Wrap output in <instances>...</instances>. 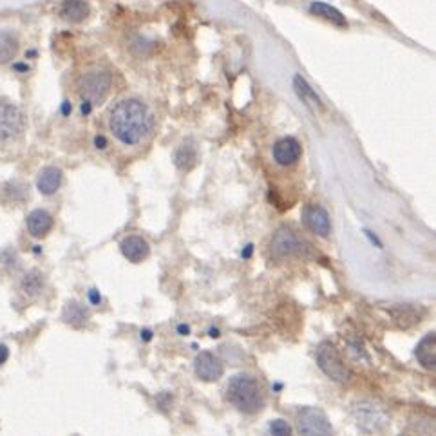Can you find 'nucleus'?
<instances>
[{
  "label": "nucleus",
  "instance_id": "nucleus-1",
  "mask_svg": "<svg viewBox=\"0 0 436 436\" xmlns=\"http://www.w3.org/2000/svg\"><path fill=\"white\" fill-rule=\"evenodd\" d=\"M154 118L145 104L138 98H125L111 109L109 129L123 145H138L152 131Z\"/></svg>",
  "mask_w": 436,
  "mask_h": 436
},
{
  "label": "nucleus",
  "instance_id": "nucleus-2",
  "mask_svg": "<svg viewBox=\"0 0 436 436\" xmlns=\"http://www.w3.org/2000/svg\"><path fill=\"white\" fill-rule=\"evenodd\" d=\"M226 399L245 415H255L262 409V393L252 375H234L226 386Z\"/></svg>",
  "mask_w": 436,
  "mask_h": 436
},
{
  "label": "nucleus",
  "instance_id": "nucleus-3",
  "mask_svg": "<svg viewBox=\"0 0 436 436\" xmlns=\"http://www.w3.org/2000/svg\"><path fill=\"white\" fill-rule=\"evenodd\" d=\"M112 85V75L104 69H95V71L83 73L78 80V92L83 102L96 105L105 100Z\"/></svg>",
  "mask_w": 436,
  "mask_h": 436
},
{
  "label": "nucleus",
  "instance_id": "nucleus-4",
  "mask_svg": "<svg viewBox=\"0 0 436 436\" xmlns=\"http://www.w3.org/2000/svg\"><path fill=\"white\" fill-rule=\"evenodd\" d=\"M301 436H333L332 422L319 407H303L297 415Z\"/></svg>",
  "mask_w": 436,
  "mask_h": 436
},
{
  "label": "nucleus",
  "instance_id": "nucleus-5",
  "mask_svg": "<svg viewBox=\"0 0 436 436\" xmlns=\"http://www.w3.org/2000/svg\"><path fill=\"white\" fill-rule=\"evenodd\" d=\"M317 364L322 370V373L335 382H346L349 378V370L342 362L341 355L337 353L335 346L332 342H322L317 348Z\"/></svg>",
  "mask_w": 436,
  "mask_h": 436
},
{
  "label": "nucleus",
  "instance_id": "nucleus-6",
  "mask_svg": "<svg viewBox=\"0 0 436 436\" xmlns=\"http://www.w3.org/2000/svg\"><path fill=\"white\" fill-rule=\"evenodd\" d=\"M24 129V116L17 105L0 102V142H9Z\"/></svg>",
  "mask_w": 436,
  "mask_h": 436
},
{
  "label": "nucleus",
  "instance_id": "nucleus-7",
  "mask_svg": "<svg viewBox=\"0 0 436 436\" xmlns=\"http://www.w3.org/2000/svg\"><path fill=\"white\" fill-rule=\"evenodd\" d=\"M301 250L299 237L295 236L293 230L288 226H281L275 230L274 237L270 241V252L275 259H286L297 254Z\"/></svg>",
  "mask_w": 436,
  "mask_h": 436
},
{
  "label": "nucleus",
  "instance_id": "nucleus-8",
  "mask_svg": "<svg viewBox=\"0 0 436 436\" xmlns=\"http://www.w3.org/2000/svg\"><path fill=\"white\" fill-rule=\"evenodd\" d=\"M303 221L306 229L319 237H328L332 232V221L328 212L320 205H306L303 210Z\"/></svg>",
  "mask_w": 436,
  "mask_h": 436
},
{
  "label": "nucleus",
  "instance_id": "nucleus-9",
  "mask_svg": "<svg viewBox=\"0 0 436 436\" xmlns=\"http://www.w3.org/2000/svg\"><path fill=\"white\" fill-rule=\"evenodd\" d=\"M194 370L195 375H198L201 380H205V382H216V380H219V378L223 377L224 365L223 362H221V358L216 357L214 353H210V351H201V353H198V357H195L194 361Z\"/></svg>",
  "mask_w": 436,
  "mask_h": 436
},
{
  "label": "nucleus",
  "instance_id": "nucleus-10",
  "mask_svg": "<svg viewBox=\"0 0 436 436\" xmlns=\"http://www.w3.org/2000/svg\"><path fill=\"white\" fill-rule=\"evenodd\" d=\"M274 159L277 165L281 166H291L299 162L301 154H303V147L295 138H281L274 145Z\"/></svg>",
  "mask_w": 436,
  "mask_h": 436
},
{
  "label": "nucleus",
  "instance_id": "nucleus-11",
  "mask_svg": "<svg viewBox=\"0 0 436 436\" xmlns=\"http://www.w3.org/2000/svg\"><path fill=\"white\" fill-rule=\"evenodd\" d=\"M121 254L125 259H129L131 262H142L149 258V243L140 236H129L125 237L120 245Z\"/></svg>",
  "mask_w": 436,
  "mask_h": 436
},
{
  "label": "nucleus",
  "instance_id": "nucleus-12",
  "mask_svg": "<svg viewBox=\"0 0 436 436\" xmlns=\"http://www.w3.org/2000/svg\"><path fill=\"white\" fill-rule=\"evenodd\" d=\"M25 224H28V230H30L33 237H46L51 232V229H53V217L46 210L37 208V210L28 214Z\"/></svg>",
  "mask_w": 436,
  "mask_h": 436
},
{
  "label": "nucleus",
  "instance_id": "nucleus-13",
  "mask_svg": "<svg viewBox=\"0 0 436 436\" xmlns=\"http://www.w3.org/2000/svg\"><path fill=\"white\" fill-rule=\"evenodd\" d=\"M60 183H62V171L56 166H44L38 172L37 188L40 194L53 195L60 188Z\"/></svg>",
  "mask_w": 436,
  "mask_h": 436
},
{
  "label": "nucleus",
  "instance_id": "nucleus-14",
  "mask_svg": "<svg viewBox=\"0 0 436 436\" xmlns=\"http://www.w3.org/2000/svg\"><path fill=\"white\" fill-rule=\"evenodd\" d=\"M416 358L424 368L428 370H435L436 365V335L435 333H428V335L420 341L416 346Z\"/></svg>",
  "mask_w": 436,
  "mask_h": 436
},
{
  "label": "nucleus",
  "instance_id": "nucleus-15",
  "mask_svg": "<svg viewBox=\"0 0 436 436\" xmlns=\"http://www.w3.org/2000/svg\"><path fill=\"white\" fill-rule=\"evenodd\" d=\"M60 17L73 24L83 22L89 17V4L85 0H66L60 8Z\"/></svg>",
  "mask_w": 436,
  "mask_h": 436
},
{
  "label": "nucleus",
  "instance_id": "nucleus-16",
  "mask_svg": "<svg viewBox=\"0 0 436 436\" xmlns=\"http://www.w3.org/2000/svg\"><path fill=\"white\" fill-rule=\"evenodd\" d=\"M195 162H198V149H195V145L190 140L181 143V145L176 149L174 165L178 166L179 171H190L192 166L195 165Z\"/></svg>",
  "mask_w": 436,
  "mask_h": 436
},
{
  "label": "nucleus",
  "instance_id": "nucleus-17",
  "mask_svg": "<svg viewBox=\"0 0 436 436\" xmlns=\"http://www.w3.org/2000/svg\"><path fill=\"white\" fill-rule=\"evenodd\" d=\"M310 11H312L313 15H317V17L332 22L333 25H339V28H346V25H348V20H346L344 15H342L339 9L333 8V6L326 4V2H312V4H310Z\"/></svg>",
  "mask_w": 436,
  "mask_h": 436
},
{
  "label": "nucleus",
  "instance_id": "nucleus-18",
  "mask_svg": "<svg viewBox=\"0 0 436 436\" xmlns=\"http://www.w3.org/2000/svg\"><path fill=\"white\" fill-rule=\"evenodd\" d=\"M293 87L295 92L299 95V98L308 105V107L315 109V111L317 109H322V102H320V98L317 96V92L310 87V83H308L301 75H297L293 78Z\"/></svg>",
  "mask_w": 436,
  "mask_h": 436
},
{
  "label": "nucleus",
  "instance_id": "nucleus-19",
  "mask_svg": "<svg viewBox=\"0 0 436 436\" xmlns=\"http://www.w3.org/2000/svg\"><path fill=\"white\" fill-rule=\"evenodd\" d=\"M18 51L17 37L9 31L0 30V63H6L15 59Z\"/></svg>",
  "mask_w": 436,
  "mask_h": 436
},
{
  "label": "nucleus",
  "instance_id": "nucleus-20",
  "mask_svg": "<svg viewBox=\"0 0 436 436\" xmlns=\"http://www.w3.org/2000/svg\"><path fill=\"white\" fill-rule=\"evenodd\" d=\"M89 319V313L87 310L83 306H80L78 303H67L66 306V312H63V320H66L67 325H71V326H83L85 322H87Z\"/></svg>",
  "mask_w": 436,
  "mask_h": 436
},
{
  "label": "nucleus",
  "instance_id": "nucleus-21",
  "mask_svg": "<svg viewBox=\"0 0 436 436\" xmlns=\"http://www.w3.org/2000/svg\"><path fill=\"white\" fill-rule=\"evenodd\" d=\"M44 288V275L38 270H31L30 274H25V277L22 279V290L30 295H37L38 291H42Z\"/></svg>",
  "mask_w": 436,
  "mask_h": 436
},
{
  "label": "nucleus",
  "instance_id": "nucleus-22",
  "mask_svg": "<svg viewBox=\"0 0 436 436\" xmlns=\"http://www.w3.org/2000/svg\"><path fill=\"white\" fill-rule=\"evenodd\" d=\"M268 429H270L272 436H291L290 424H288L286 420H283V418L272 420L270 428Z\"/></svg>",
  "mask_w": 436,
  "mask_h": 436
},
{
  "label": "nucleus",
  "instance_id": "nucleus-23",
  "mask_svg": "<svg viewBox=\"0 0 436 436\" xmlns=\"http://www.w3.org/2000/svg\"><path fill=\"white\" fill-rule=\"evenodd\" d=\"M9 357V349L4 344H0V364H4Z\"/></svg>",
  "mask_w": 436,
  "mask_h": 436
},
{
  "label": "nucleus",
  "instance_id": "nucleus-24",
  "mask_svg": "<svg viewBox=\"0 0 436 436\" xmlns=\"http://www.w3.org/2000/svg\"><path fill=\"white\" fill-rule=\"evenodd\" d=\"M95 145H96V149H105V147H107V140H105L104 136H96Z\"/></svg>",
  "mask_w": 436,
  "mask_h": 436
},
{
  "label": "nucleus",
  "instance_id": "nucleus-25",
  "mask_svg": "<svg viewBox=\"0 0 436 436\" xmlns=\"http://www.w3.org/2000/svg\"><path fill=\"white\" fill-rule=\"evenodd\" d=\"M89 297H91V301H92V303H95V304H98V303H100V301H102V299H100V295H98V291H96V290H91V291H89Z\"/></svg>",
  "mask_w": 436,
  "mask_h": 436
},
{
  "label": "nucleus",
  "instance_id": "nucleus-26",
  "mask_svg": "<svg viewBox=\"0 0 436 436\" xmlns=\"http://www.w3.org/2000/svg\"><path fill=\"white\" fill-rule=\"evenodd\" d=\"M63 114H67V112H69V102H63Z\"/></svg>",
  "mask_w": 436,
  "mask_h": 436
},
{
  "label": "nucleus",
  "instance_id": "nucleus-27",
  "mask_svg": "<svg viewBox=\"0 0 436 436\" xmlns=\"http://www.w3.org/2000/svg\"><path fill=\"white\" fill-rule=\"evenodd\" d=\"M179 332H181V333L187 332L188 333V326H179Z\"/></svg>",
  "mask_w": 436,
  "mask_h": 436
}]
</instances>
